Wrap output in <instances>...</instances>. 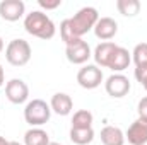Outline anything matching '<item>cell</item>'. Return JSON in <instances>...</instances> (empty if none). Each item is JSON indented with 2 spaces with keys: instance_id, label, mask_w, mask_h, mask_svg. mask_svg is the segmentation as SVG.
I'll list each match as a JSON object with an SVG mask.
<instances>
[{
  "instance_id": "obj_26",
  "label": "cell",
  "mask_w": 147,
  "mask_h": 145,
  "mask_svg": "<svg viewBox=\"0 0 147 145\" xmlns=\"http://www.w3.org/2000/svg\"><path fill=\"white\" fill-rule=\"evenodd\" d=\"M3 46H5V44H3V39H2V36H0V53L3 51Z\"/></svg>"
},
{
  "instance_id": "obj_4",
  "label": "cell",
  "mask_w": 147,
  "mask_h": 145,
  "mask_svg": "<svg viewBox=\"0 0 147 145\" xmlns=\"http://www.w3.org/2000/svg\"><path fill=\"white\" fill-rule=\"evenodd\" d=\"M31 44L26 39H12L5 48V58L12 67H24L31 60Z\"/></svg>"
},
{
  "instance_id": "obj_17",
  "label": "cell",
  "mask_w": 147,
  "mask_h": 145,
  "mask_svg": "<svg viewBox=\"0 0 147 145\" xmlns=\"http://www.w3.org/2000/svg\"><path fill=\"white\" fill-rule=\"evenodd\" d=\"M50 137L43 128H29L24 133V145H48Z\"/></svg>"
},
{
  "instance_id": "obj_8",
  "label": "cell",
  "mask_w": 147,
  "mask_h": 145,
  "mask_svg": "<svg viewBox=\"0 0 147 145\" xmlns=\"http://www.w3.org/2000/svg\"><path fill=\"white\" fill-rule=\"evenodd\" d=\"M5 97L12 104H22L29 97V87L22 79H10L5 84Z\"/></svg>"
},
{
  "instance_id": "obj_1",
  "label": "cell",
  "mask_w": 147,
  "mask_h": 145,
  "mask_svg": "<svg viewBox=\"0 0 147 145\" xmlns=\"http://www.w3.org/2000/svg\"><path fill=\"white\" fill-rule=\"evenodd\" d=\"M99 19L98 9L94 7H82L74 14V17H69L60 22V38L65 44L72 43L75 39H82L84 34H87L91 29H94L96 22Z\"/></svg>"
},
{
  "instance_id": "obj_13",
  "label": "cell",
  "mask_w": 147,
  "mask_h": 145,
  "mask_svg": "<svg viewBox=\"0 0 147 145\" xmlns=\"http://www.w3.org/2000/svg\"><path fill=\"white\" fill-rule=\"evenodd\" d=\"M130 63H132V53L127 48L118 46L116 51L111 56V62H110V65H108V68L113 70V73H121L123 70L128 68Z\"/></svg>"
},
{
  "instance_id": "obj_6",
  "label": "cell",
  "mask_w": 147,
  "mask_h": 145,
  "mask_svg": "<svg viewBox=\"0 0 147 145\" xmlns=\"http://www.w3.org/2000/svg\"><path fill=\"white\" fill-rule=\"evenodd\" d=\"M103 79H105L103 77V70L98 65H84L77 72V84L82 89H87V91H92V89L99 87Z\"/></svg>"
},
{
  "instance_id": "obj_3",
  "label": "cell",
  "mask_w": 147,
  "mask_h": 145,
  "mask_svg": "<svg viewBox=\"0 0 147 145\" xmlns=\"http://www.w3.org/2000/svg\"><path fill=\"white\" fill-rule=\"evenodd\" d=\"M50 116H51V108L43 99H33L24 108V119L28 125H31V128L43 126L45 123L50 121Z\"/></svg>"
},
{
  "instance_id": "obj_16",
  "label": "cell",
  "mask_w": 147,
  "mask_h": 145,
  "mask_svg": "<svg viewBox=\"0 0 147 145\" xmlns=\"http://www.w3.org/2000/svg\"><path fill=\"white\" fill-rule=\"evenodd\" d=\"M69 138L75 145H89L94 140V130L92 128H70Z\"/></svg>"
},
{
  "instance_id": "obj_11",
  "label": "cell",
  "mask_w": 147,
  "mask_h": 145,
  "mask_svg": "<svg viewBox=\"0 0 147 145\" xmlns=\"http://www.w3.org/2000/svg\"><path fill=\"white\" fill-rule=\"evenodd\" d=\"M92 31H94V34H96L98 39L110 41L118 33V22L115 19H111V17H99Z\"/></svg>"
},
{
  "instance_id": "obj_10",
  "label": "cell",
  "mask_w": 147,
  "mask_h": 145,
  "mask_svg": "<svg viewBox=\"0 0 147 145\" xmlns=\"http://www.w3.org/2000/svg\"><path fill=\"white\" fill-rule=\"evenodd\" d=\"M125 140L130 145H146L147 144V119L137 118L127 130Z\"/></svg>"
},
{
  "instance_id": "obj_12",
  "label": "cell",
  "mask_w": 147,
  "mask_h": 145,
  "mask_svg": "<svg viewBox=\"0 0 147 145\" xmlns=\"http://www.w3.org/2000/svg\"><path fill=\"white\" fill-rule=\"evenodd\" d=\"M116 48H118V44H115L113 41H103V43H99L94 48L92 56H94V62H96V65L99 68H108V65L111 62V56L116 51Z\"/></svg>"
},
{
  "instance_id": "obj_21",
  "label": "cell",
  "mask_w": 147,
  "mask_h": 145,
  "mask_svg": "<svg viewBox=\"0 0 147 145\" xmlns=\"http://www.w3.org/2000/svg\"><path fill=\"white\" fill-rule=\"evenodd\" d=\"M135 79H137V82L147 91V65L135 67Z\"/></svg>"
},
{
  "instance_id": "obj_28",
  "label": "cell",
  "mask_w": 147,
  "mask_h": 145,
  "mask_svg": "<svg viewBox=\"0 0 147 145\" xmlns=\"http://www.w3.org/2000/svg\"><path fill=\"white\" fill-rule=\"evenodd\" d=\"M48 145H62V144H58V142H50Z\"/></svg>"
},
{
  "instance_id": "obj_25",
  "label": "cell",
  "mask_w": 147,
  "mask_h": 145,
  "mask_svg": "<svg viewBox=\"0 0 147 145\" xmlns=\"http://www.w3.org/2000/svg\"><path fill=\"white\" fill-rule=\"evenodd\" d=\"M0 145H9V140L5 137H2V135H0Z\"/></svg>"
},
{
  "instance_id": "obj_9",
  "label": "cell",
  "mask_w": 147,
  "mask_h": 145,
  "mask_svg": "<svg viewBox=\"0 0 147 145\" xmlns=\"http://www.w3.org/2000/svg\"><path fill=\"white\" fill-rule=\"evenodd\" d=\"M26 14V3L22 0H2L0 2V17L9 22L19 21Z\"/></svg>"
},
{
  "instance_id": "obj_19",
  "label": "cell",
  "mask_w": 147,
  "mask_h": 145,
  "mask_svg": "<svg viewBox=\"0 0 147 145\" xmlns=\"http://www.w3.org/2000/svg\"><path fill=\"white\" fill-rule=\"evenodd\" d=\"M116 9L125 17H135L140 12V2L139 0H118Z\"/></svg>"
},
{
  "instance_id": "obj_23",
  "label": "cell",
  "mask_w": 147,
  "mask_h": 145,
  "mask_svg": "<svg viewBox=\"0 0 147 145\" xmlns=\"http://www.w3.org/2000/svg\"><path fill=\"white\" fill-rule=\"evenodd\" d=\"M137 113H139V118L147 119V96L139 101V104H137Z\"/></svg>"
},
{
  "instance_id": "obj_15",
  "label": "cell",
  "mask_w": 147,
  "mask_h": 145,
  "mask_svg": "<svg viewBox=\"0 0 147 145\" xmlns=\"http://www.w3.org/2000/svg\"><path fill=\"white\" fill-rule=\"evenodd\" d=\"M101 144L103 145H125V133L118 128L108 125L101 130Z\"/></svg>"
},
{
  "instance_id": "obj_14",
  "label": "cell",
  "mask_w": 147,
  "mask_h": 145,
  "mask_svg": "<svg viewBox=\"0 0 147 145\" xmlns=\"http://www.w3.org/2000/svg\"><path fill=\"white\" fill-rule=\"evenodd\" d=\"M50 108L53 113H57L58 116H67L72 113L74 103L72 97L65 92H57L51 96V101H50Z\"/></svg>"
},
{
  "instance_id": "obj_7",
  "label": "cell",
  "mask_w": 147,
  "mask_h": 145,
  "mask_svg": "<svg viewBox=\"0 0 147 145\" xmlns=\"http://www.w3.org/2000/svg\"><path fill=\"white\" fill-rule=\"evenodd\" d=\"M105 89L108 96H111L113 99H121L130 92L132 85H130L128 77H125L123 73H111L105 82Z\"/></svg>"
},
{
  "instance_id": "obj_5",
  "label": "cell",
  "mask_w": 147,
  "mask_h": 145,
  "mask_svg": "<svg viewBox=\"0 0 147 145\" xmlns=\"http://www.w3.org/2000/svg\"><path fill=\"white\" fill-rule=\"evenodd\" d=\"M65 55H67V60L74 65H84L92 56L91 46L84 39H75L72 43L65 44Z\"/></svg>"
},
{
  "instance_id": "obj_2",
  "label": "cell",
  "mask_w": 147,
  "mask_h": 145,
  "mask_svg": "<svg viewBox=\"0 0 147 145\" xmlns=\"http://www.w3.org/2000/svg\"><path fill=\"white\" fill-rule=\"evenodd\" d=\"M24 29L28 34L39 39H51L57 34V26L55 22L41 10H33L29 14H26L24 17Z\"/></svg>"
},
{
  "instance_id": "obj_27",
  "label": "cell",
  "mask_w": 147,
  "mask_h": 145,
  "mask_svg": "<svg viewBox=\"0 0 147 145\" xmlns=\"http://www.w3.org/2000/svg\"><path fill=\"white\" fill-rule=\"evenodd\" d=\"M9 145H24V144H19V142H9Z\"/></svg>"
},
{
  "instance_id": "obj_22",
  "label": "cell",
  "mask_w": 147,
  "mask_h": 145,
  "mask_svg": "<svg viewBox=\"0 0 147 145\" xmlns=\"http://www.w3.org/2000/svg\"><path fill=\"white\" fill-rule=\"evenodd\" d=\"M38 3H39L41 9L53 10V9H58L62 5V0H38Z\"/></svg>"
},
{
  "instance_id": "obj_24",
  "label": "cell",
  "mask_w": 147,
  "mask_h": 145,
  "mask_svg": "<svg viewBox=\"0 0 147 145\" xmlns=\"http://www.w3.org/2000/svg\"><path fill=\"white\" fill-rule=\"evenodd\" d=\"M3 80H5V72H3V68H2V65H0V87L3 85Z\"/></svg>"
},
{
  "instance_id": "obj_20",
  "label": "cell",
  "mask_w": 147,
  "mask_h": 145,
  "mask_svg": "<svg viewBox=\"0 0 147 145\" xmlns=\"http://www.w3.org/2000/svg\"><path fill=\"white\" fill-rule=\"evenodd\" d=\"M132 60L135 63V67L147 65V43H139L134 51H132Z\"/></svg>"
},
{
  "instance_id": "obj_18",
  "label": "cell",
  "mask_w": 147,
  "mask_h": 145,
  "mask_svg": "<svg viewBox=\"0 0 147 145\" xmlns=\"http://www.w3.org/2000/svg\"><path fill=\"white\" fill-rule=\"evenodd\" d=\"M94 116L89 109H79L72 116V128H92Z\"/></svg>"
}]
</instances>
